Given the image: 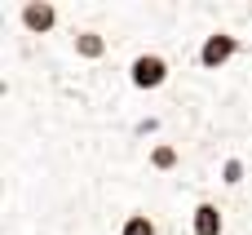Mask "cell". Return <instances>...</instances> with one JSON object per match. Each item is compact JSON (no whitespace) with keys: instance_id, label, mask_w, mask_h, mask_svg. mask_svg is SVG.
<instances>
[{"instance_id":"obj_1","label":"cell","mask_w":252,"mask_h":235,"mask_svg":"<svg viewBox=\"0 0 252 235\" xmlns=\"http://www.w3.org/2000/svg\"><path fill=\"white\" fill-rule=\"evenodd\" d=\"M235 53H239V36H230V31H213V36H204V44H199V62H204L208 71H221Z\"/></svg>"},{"instance_id":"obj_2","label":"cell","mask_w":252,"mask_h":235,"mask_svg":"<svg viewBox=\"0 0 252 235\" xmlns=\"http://www.w3.org/2000/svg\"><path fill=\"white\" fill-rule=\"evenodd\" d=\"M128 80L146 93V89H159L164 80H168V62L159 58V53H137L133 62H128Z\"/></svg>"},{"instance_id":"obj_3","label":"cell","mask_w":252,"mask_h":235,"mask_svg":"<svg viewBox=\"0 0 252 235\" xmlns=\"http://www.w3.org/2000/svg\"><path fill=\"white\" fill-rule=\"evenodd\" d=\"M53 22H58V9H53L49 0H27V4H22V27H27V31L44 36V31H53Z\"/></svg>"},{"instance_id":"obj_4","label":"cell","mask_w":252,"mask_h":235,"mask_svg":"<svg viewBox=\"0 0 252 235\" xmlns=\"http://www.w3.org/2000/svg\"><path fill=\"white\" fill-rule=\"evenodd\" d=\"M190 231L195 235H221L226 231V218H221V209L217 204H195V213H190Z\"/></svg>"},{"instance_id":"obj_5","label":"cell","mask_w":252,"mask_h":235,"mask_svg":"<svg viewBox=\"0 0 252 235\" xmlns=\"http://www.w3.org/2000/svg\"><path fill=\"white\" fill-rule=\"evenodd\" d=\"M75 53L93 62V58H102V53H106V40H102L97 31H80V36H75Z\"/></svg>"},{"instance_id":"obj_6","label":"cell","mask_w":252,"mask_h":235,"mask_svg":"<svg viewBox=\"0 0 252 235\" xmlns=\"http://www.w3.org/2000/svg\"><path fill=\"white\" fill-rule=\"evenodd\" d=\"M177 147H168V142H155L151 147V169H159V173H168V169H177Z\"/></svg>"},{"instance_id":"obj_7","label":"cell","mask_w":252,"mask_h":235,"mask_svg":"<svg viewBox=\"0 0 252 235\" xmlns=\"http://www.w3.org/2000/svg\"><path fill=\"white\" fill-rule=\"evenodd\" d=\"M120 235H155V222H151L146 213H128L124 227H120Z\"/></svg>"},{"instance_id":"obj_8","label":"cell","mask_w":252,"mask_h":235,"mask_svg":"<svg viewBox=\"0 0 252 235\" xmlns=\"http://www.w3.org/2000/svg\"><path fill=\"white\" fill-rule=\"evenodd\" d=\"M221 182H226V187H239V182H244V160H239V156H230V160L221 164Z\"/></svg>"}]
</instances>
